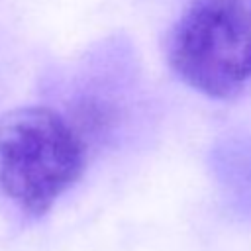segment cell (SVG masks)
Wrapping results in <instances>:
<instances>
[{"mask_svg":"<svg viewBox=\"0 0 251 251\" xmlns=\"http://www.w3.org/2000/svg\"><path fill=\"white\" fill-rule=\"evenodd\" d=\"M210 169L227 208L251 222V133L216 143L210 153Z\"/></svg>","mask_w":251,"mask_h":251,"instance_id":"obj_3","label":"cell"},{"mask_svg":"<svg viewBox=\"0 0 251 251\" xmlns=\"http://www.w3.org/2000/svg\"><path fill=\"white\" fill-rule=\"evenodd\" d=\"M90 143L51 106L0 114V192L25 218L45 216L84 175Z\"/></svg>","mask_w":251,"mask_h":251,"instance_id":"obj_1","label":"cell"},{"mask_svg":"<svg viewBox=\"0 0 251 251\" xmlns=\"http://www.w3.org/2000/svg\"><path fill=\"white\" fill-rule=\"evenodd\" d=\"M165 53L190 88L210 98L235 96L251 80V0H190Z\"/></svg>","mask_w":251,"mask_h":251,"instance_id":"obj_2","label":"cell"}]
</instances>
